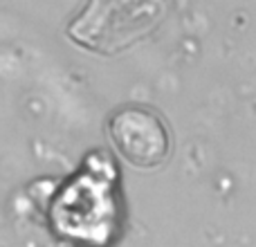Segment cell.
Masks as SVG:
<instances>
[{"instance_id":"cell-1","label":"cell","mask_w":256,"mask_h":247,"mask_svg":"<svg viewBox=\"0 0 256 247\" xmlns=\"http://www.w3.org/2000/svg\"><path fill=\"white\" fill-rule=\"evenodd\" d=\"M166 9V0H90L68 36L92 52L115 54L148 36Z\"/></svg>"},{"instance_id":"cell-2","label":"cell","mask_w":256,"mask_h":247,"mask_svg":"<svg viewBox=\"0 0 256 247\" xmlns=\"http://www.w3.org/2000/svg\"><path fill=\"white\" fill-rule=\"evenodd\" d=\"M108 137L122 160L135 168H158L171 153L168 128L160 115L142 106H124L112 112Z\"/></svg>"}]
</instances>
